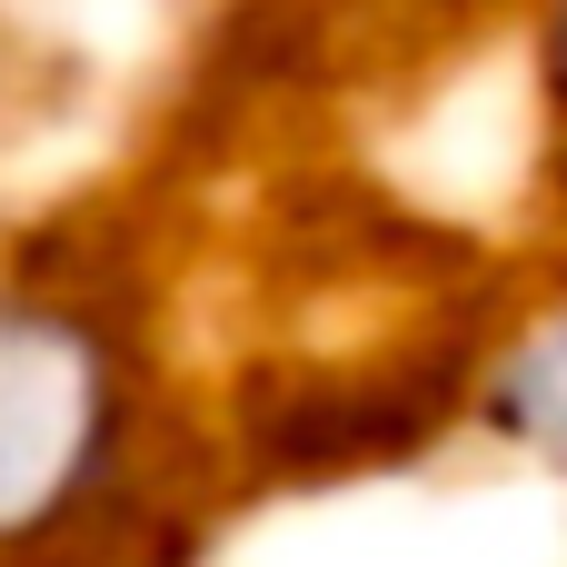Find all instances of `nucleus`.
I'll use <instances>...</instances> for the list:
<instances>
[{
    "mask_svg": "<svg viewBox=\"0 0 567 567\" xmlns=\"http://www.w3.org/2000/svg\"><path fill=\"white\" fill-rule=\"evenodd\" d=\"M130 419V339L70 289L0 279V558H30L100 508Z\"/></svg>",
    "mask_w": 567,
    "mask_h": 567,
    "instance_id": "obj_1",
    "label": "nucleus"
},
{
    "mask_svg": "<svg viewBox=\"0 0 567 567\" xmlns=\"http://www.w3.org/2000/svg\"><path fill=\"white\" fill-rule=\"evenodd\" d=\"M478 429L528 458L538 478L567 488V299H548L538 319H518V339L488 359L478 379Z\"/></svg>",
    "mask_w": 567,
    "mask_h": 567,
    "instance_id": "obj_2",
    "label": "nucleus"
},
{
    "mask_svg": "<svg viewBox=\"0 0 567 567\" xmlns=\"http://www.w3.org/2000/svg\"><path fill=\"white\" fill-rule=\"evenodd\" d=\"M538 120H548V159L567 169V0L538 20Z\"/></svg>",
    "mask_w": 567,
    "mask_h": 567,
    "instance_id": "obj_3",
    "label": "nucleus"
}]
</instances>
